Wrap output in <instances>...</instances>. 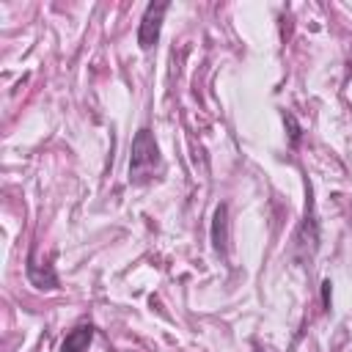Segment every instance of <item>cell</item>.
<instances>
[{
    "instance_id": "obj_1",
    "label": "cell",
    "mask_w": 352,
    "mask_h": 352,
    "mask_svg": "<svg viewBox=\"0 0 352 352\" xmlns=\"http://www.w3.org/2000/svg\"><path fill=\"white\" fill-rule=\"evenodd\" d=\"M157 160H160V151H157V143H154L151 132H148V129H140V132L135 135V140H132L129 173L140 179L143 173H148V170L157 165Z\"/></svg>"
},
{
    "instance_id": "obj_2",
    "label": "cell",
    "mask_w": 352,
    "mask_h": 352,
    "mask_svg": "<svg viewBox=\"0 0 352 352\" xmlns=\"http://www.w3.org/2000/svg\"><path fill=\"white\" fill-rule=\"evenodd\" d=\"M168 8H170V3H165V0L146 6V14H143L140 28H138V44H140V50H151L157 44L160 28H162V16H165Z\"/></svg>"
},
{
    "instance_id": "obj_3",
    "label": "cell",
    "mask_w": 352,
    "mask_h": 352,
    "mask_svg": "<svg viewBox=\"0 0 352 352\" xmlns=\"http://www.w3.org/2000/svg\"><path fill=\"white\" fill-rule=\"evenodd\" d=\"M94 338V327L91 324H77L60 344V352H85L88 344Z\"/></svg>"
},
{
    "instance_id": "obj_4",
    "label": "cell",
    "mask_w": 352,
    "mask_h": 352,
    "mask_svg": "<svg viewBox=\"0 0 352 352\" xmlns=\"http://www.w3.org/2000/svg\"><path fill=\"white\" fill-rule=\"evenodd\" d=\"M212 242L217 250L226 248V206H217L214 212V226H212Z\"/></svg>"
},
{
    "instance_id": "obj_5",
    "label": "cell",
    "mask_w": 352,
    "mask_h": 352,
    "mask_svg": "<svg viewBox=\"0 0 352 352\" xmlns=\"http://www.w3.org/2000/svg\"><path fill=\"white\" fill-rule=\"evenodd\" d=\"M256 352H264V349H256Z\"/></svg>"
}]
</instances>
